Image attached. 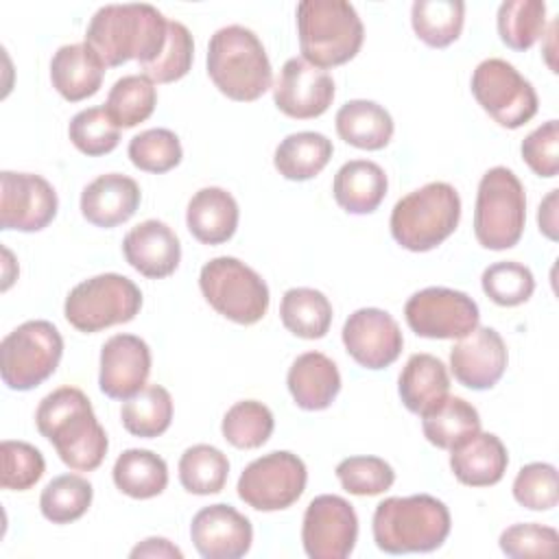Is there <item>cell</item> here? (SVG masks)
<instances>
[{"instance_id":"obj_51","label":"cell","mask_w":559,"mask_h":559,"mask_svg":"<svg viewBox=\"0 0 559 559\" xmlns=\"http://www.w3.org/2000/svg\"><path fill=\"white\" fill-rule=\"evenodd\" d=\"M557 194L559 190H550L548 197L539 203V212H537L539 231L550 240H557Z\"/></svg>"},{"instance_id":"obj_40","label":"cell","mask_w":559,"mask_h":559,"mask_svg":"<svg viewBox=\"0 0 559 559\" xmlns=\"http://www.w3.org/2000/svg\"><path fill=\"white\" fill-rule=\"evenodd\" d=\"M275 419L266 404L258 400H242L227 408L221 432L227 443L238 450H255L273 435Z\"/></svg>"},{"instance_id":"obj_26","label":"cell","mask_w":559,"mask_h":559,"mask_svg":"<svg viewBox=\"0 0 559 559\" xmlns=\"http://www.w3.org/2000/svg\"><path fill=\"white\" fill-rule=\"evenodd\" d=\"M450 452L452 474L467 487H489L500 483L509 465L507 448L493 432L478 430Z\"/></svg>"},{"instance_id":"obj_3","label":"cell","mask_w":559,"mask_h":559,"mask_svg":"<svg viewBox=\"0 0 559 559\" xmlns=\"http://www.w3.org/2000/svg\"><path fill=\"white\" fill-rule=\"evenodd\" d=\"M450 511L430 493L391 496L373 511V542L382 552H430L450 535Z\"/></svg>"},{"instance_id":"obj_41","label":"cell","mask_w":559,"mask_h":559,"mask_svg":"<svg viewBox=\"0 0 559 559\" xmlns=\"http://www.w3.org/2000/svg\"><path fill=\"white\" fill-rule=\"evenodd\" d=\"M127 153L135 168L144 173H155V175L173 170L183 157L177 133L162 127L146 129L133 135Z\"/></svg>"},{"instance_id":"obj_7","label":"cell","mask_w":559,"mask_h":559,"mask_svg":"<svg viewBox=\"0 0 559 559\" xmlns=\"http://www.w3.org/2000/svg\"><path fill=\"white\" fill-rule=\"evenodd\" d=\"M526 223V194L518 175L507 166L489 168L478 183L474 205V236L491 251L520 242Z\"/></svg>"},{"instance_id":"obj_9","label":"cell","mask_w":559,"mask_h":559,"mask_svg":"<svg viewBox=\"0 0 559 559\" xmlns=\"http://www.w3.org/2000/svg\"><path fill=\"white\" fill-rule=\"evenodd\" d=\"M142 308L138 284L120 273H100L79 282L66 297L68 323L85 334L129 323Z\"/></svg>"},{"instance_id":"obj_42","label":"cell","mask_w":559,"mask_h":559,"mask_svg":"<svg viewBox=\"0 0 559 559\" xmlns=\"http://www.w3.org/2000/svg\"><path fill=\"white\" fill-rule=\"evenodd\" d=\"M483 293L498 306L513 308L531 299L535 290V277L528 266L504 260V262H493L483 271L480 277Z\"/></svg>"},{"instance_id":"obj_20","label":"cell","mask_w":559,"mask_h":559,"mask_svg":"<svg viewBox=\"0 0 559 559\" xmlns=\"http://www.w3.org/2000/svg\"><path fill=\"white\" fill-rule=\"evenodd\" d=\"M151 349L135 334H114L100 347L98 386L111 400H129L146 386Z\"/></svg>"},{"instance_id":"obj_1","label":"cell","mask_w":559,"mask_h":559,"mask_svg":"<svg viewBox=\"0 0 559 559\" xmlns=\"http://www.w3.org/2000/svg\"><path fill=\"white\" fill-rule=\"evenodd\" d=\"M35 426L74 472L96 469L107 454V432L98 424L92 402L76 386H59L48 393L35 411Z\"/></svg>"},{"instance_id":"obj_38","label":"cell","mask_w":559,"mask_h":559,"mask_svg":"<svg viewBox=\"0 0 559 559\" xmlns=\"http://www.w3.org/2000/svg\"><path fill=\"white\" fill-rule=\"evenodd\" d=\"M92 483L79 474L55 476L39 496L41 515L52 524H70L83 518L92 504Z\"/></svg>"},{"instance_id":"obj_33","label":"cell","mask_w":559,"mask_h":559,"mask_svg":"<svg viewBox=\"0 0 559 559\" xmlns=\"http://www.w3.org/2000/svg\"><path fill=\"white\" fill-rule=\"evenodd\" d=\"M421 430L432 445L454 450L480 430V415L467 400L448 395L439 408L421 417Z\"/></svg>"},{"instance_id":"obj_32","label":"cell","mask_w":559,"mask_h":559,"mask_svg":"<svg viewBox=\"0 0 559 559\" xmlns=\"http://www.w3.org/2000/svg\"><path fill=\"white\" fill-rule=\"evenodd\" d=\"M280 319L299 338H323L332 325V304L317 288H288L280 304Z\"/></svg>"},{"instance_id":"obj_17","label":"cell","mask_w":559,"mask_h":559,"mask_svg":"<svg viewBox=\"0 0 559 559\" xmlns=\"http://www.w3.org/2000/svg\"><path fill=\"white\" fill-rule=\"evenodd\" d=\"M275 107L288 118L310 120L328 111L334 100L332 76L301 57H290L273 85Z\"/></svg>"},{"instance_id":"obj_31","label":"cell","mask_w":559,"mask_h":559,"mask_svg":"<svg viewBox=\"0 0 559 559\" xmlns=\"http://www.w3.org/2000/svg\"><path fill=\"white\" fill-rule=\"evenodd\" d=\"M116 487L135 500H148L159 496L168 485L166 461L142 448L124 450L111 469Z\"/></svg>"},{"instance_id":"obj_48","label":"cell","mask_w":559,"mask_h":559,"mask_svg":"<svg viewBox=\"0 0 559 559\" xmlns=\"http://www.w3.org/2000/svg\"><path fill=\"white\" fill-rule=\"evenodd\" d=\"M500 550L511 559L526 557H552L557 552L559 533L552 526L526 522L513 524L500 533Z\"/></svg>"},{"instance_id":"obj_29","label":"cell","mask_w":559,"mask_h":559,"mask_svg":"<svg viewBox=\"0 0 559 559\" xmlns=\"http://www.w3.org/2000/svg\"><path fill=\"white\" fill-rule=\"evenodd\" d=\"M334 122L338 138L362 151H380L393 138L391 114L373 100H347L336 111Z\"/></svg>"},{"instance_id":"obj_18","label":"cell","mask_w":559,"mask_h":559,"mask_svg":"<svg viewBox=\"0 0 559 559\" xmlns=\"http://www.w3.org/2000/svg\"><path fill=\"white\" fill-rule=\"evenodd\" d=\"M507 362V345L489 325H476L450 349V369L454 378L472 391L496 386L504 376Z\"/></svg>"},{"instance_id":"obj_21","label":"cell","mask_w":559,"mask_h":559,"mask_svg":"<svg viewBox=\"0 0 559 559\" xmlns=\"http://www.w3.org/2000/svg\"><path fill=\"white\" fill-rule=\"evenodd\" d=\"M122 253L129 266H133L140 275L162 280L177 271L181 260V242L166 223L148 218L127 231Z\"/></svg>"},{"instance_id":"obj_30","label":"cell","mask_w":559,"mask_h":559,"mask_svg":"<svg viewBox=\"0 0 559 559\" xmlns=\"http://www.w3.org/2000/svg\"><path fill=\"white\" fill-rule=\"evenodd\" d=\"M334 153L332 140L319 131H297L286 135L273 155V164L284 179L306 181L317 177Z\"/></svg>"},{"instance_id":"obj_36","label":"cell","mask_w":559,"mask_h":559,"mask_svg":"<svg viewBox=\"0 0 559 559\" xmlns=\"http://www.w3.org/2000/svg\"><path fill=\"white\" fill-rule=\"evenodd\" d=\"M155 83L144 74H127L111 85L103 107L118 127L131 129L144 122L155 111Z\"/></svg>"},{"instance_id":"obj_14","label":"cell","mask_w":559,"mask_h":559,"mask_svg":"<svg viewBox=\"0 0 559 559\" xmlns=\"http://www.w3.org/2000/svg\"><path fill=\"white\" fill-rule=\"evenodd\" d=\"M358 539L354 507L334 493L310 500L301 524V544L310 559H345Z\"/></svg>"},{"instance_id":"obj_11","label":"cell","mask_w":559,"mask_h":559,"mask_svg":"<svg viewBox=\"0 0 559 559\" xmlns=\"http://www.w3.org/2000/svg\"><path fill=\"white\" fill-rule=\"evenodd\" d=\"M469 85L476 103L504 129H520L537 114L539 100L533 83L504 59L480 61Z\"/></svg>"},{"instance_id":"obj_47","label":"cell","mask_w":559,"mask_h":559,"mask_svg":"<svg viewBox=\"0 0 559 559\" xmlns=\"http://www.w3.org/2000/svg\"><path fill=\"white\" fill-rule=\"evenodd\" d=\"M513 498L531 511H550L559 502L557 469L550 463H528L513 480Z\"/></svg>"},{"instance_id":"obj_8","label":"cell","mask_w":559,"mask_h":559,"mask_svg":"<svg viewBox=\"0 0 559 559\" xmlns=\"http://www.w3.org/2000/svg\"><path fill=\"white\" fill-rule=\"evenodd\" d=\"M199 288L218 314L240 325L258 323L271 301L266 282L231 255H218L205 262L199 273Z\"/></svg>"},{"instance_id":"obj_43","label":"cell","mask_w":559,"mask_h":559,"mask_svg":"<svg viewBox=\"0 0 559 559\" xmlns=\"http://www.w3.org/2000/svg\"><path fill=\"white\" fill-rule=\"evenodd\" d=\"M194 59V41L190 31L177 22H168V35L162 52L146 66H140L142 74L153 83H173L188 74Z\"/></svg>"},{"instance_id":"obj_2","label":"cell","mask_w":559,"mask_h":559,"mask_svg":"<svg viewBox=\"0 0 559 559\" xmlns=\"http://www.w3.org/2000/svg\"><path fill=\"white\" fill-rule=\"evenodd\" d=\"M168 22L153 4H105L85 31V44L103 59L107 68L135 59L151 63L164 48Z\"/></svg>"},{"instance_id":"obj_34","label":"cell","mask_w":559,"mask_h":559,"mask_svg":"<svg viewBox=\"0 0 559 559\" xmlns=\"http://www.w3.org/2000/svg\"><path fill=\"white\" fill-rule=\"evenodd\" d=\"M465 22V2L461 0H415L411 24L415 35L430 48H445L459 39Z\"/></svg>"},{"instance_id":"obj_13","label":"cell","mask_w":559,"mask_h":559,"mask_svg":"<svg viewBox=\"0 0 559 559\" xmlns=\"http://www.w3.org/2000/svg\"><path fill=\"white\" fill-rule=\"evenodd\" d=\"M408 328L424 338H463L478 321V304L463 290L428 286L408 297L404 306Z\"/></svg>"},{"instance_id":"obj_35","label":"cell","mask_w":559,"mask_h":559,"mask_svg":"<svg viewBox=\"0 0 559 559\" xmlns=\"http://www.w3.org/2000/svg\"><path fill=\"white\" fill-rule=\"evenodd\" d=\"M120 419L124 430L133 437H159L173 421V397L162 384H146L133 397L122 402Z\"/></svg>"},{"instance_id":"obj_25","label":"cell","mask_w":559,"mask_h":559,"mask_svg":"<svg viewBox=\"0 0 559 559\" xmlns=\"http://www.w3.org/2000/svg\"><path fill=\"white\" fill-rule=\"evenodd\" d=\"M402 404L415 415H428L450 395V376L445 365L432 354H413L397 378Z\"/></svg>"},{"instance_id":"obj_49","label":"cell","mask_w":559,"mask_h":559,"mask_svg":"<svg viewBox=\"0 0 559 559\" xmlns=\"http://www.w3.org/2000/svg\"><path fill=\"white\" fill-rule=\"evenodd\" d=\"M559 122L548 120L522 140V159L539 177H557L559 173Z\"/></svg>"},{"instance_id":"obj_46","label":"cell","mask_w":559,"mask_h":559,"mask_svg":"<svg viewBox=\"0 0 559 559\" xmlns=\"http://www.w3.org/2000/svg\"><path fill=\"white\" fill-rule=\"evenodd\" d=\"M2 454V472H0V485L11 491H26L31 489L46 472L44 454L26 443V441H2L0 445Z\"/></svg>"},{"instance_id":"obj_12","label":"cell","mask_w":559,"mask_h":559,"mask_svg":"<svg viewBox=\"0 0 559 559\" xmlns=\"http://www.w3.org/2000/svg\"><path fill=\"white\" fill-rule=\"evenodd\" d=\"M306 480V463L288 450H275L251 461L236 489L238 498L255 511H282L299 500Z\"/></svg>"},{"instance_id":"obj_19","label":"cell","mask_w":559,"mask_h":559,"mask_svg":"<svg viewBox=\"0 0 559 559\" xmlns=\"http://www.w3.org/2000/svg\"><path fill=\"white\" fill-rule=\"evenodd\" d=\"M190 537L197 552L205 559H238L251 548L253 526L231 504L218 502L194 513Z\"/></svg>"},{"instance_id":"obj_39","label":"cell","mask_w":559,"mask_h":559,"mask_svg":"<svg viewBox=\"0 0 559 559\" xmlns=\"http://www.w3.org/2000/svg\"><path fill=\"white\" fill-rule=\"evenodd\" d=\"M498 35L511 50H528L546 28V2L507 0L498 7Z\"/></svg>"},{"instance_id":"obj_22","label":"cell","mask_w":559,"mask_h":559,"mask_svg":"<svg viewBox=\"0 0 559 559\" xmlns=\"http://www.w3.org/2000/svg\"><path fill=\"white\" fill-rule=\"evenodd\" d=\"M140 199V186L131 177L120 173L98 175L81 192V214L87 223L111 229L135 214Z\"/></svg>"},{"instance_id":"obj_44","label":"cell","mask_w":559,"mask_h":559,"mask_svg":"<svg viewBox=\"0 0 559 559\" xmlns=\"http://www.w3.org/2000/svg\"><path fill=\"white\" fill-rule=\"evenodd\" d=\"M70 142L87 157L111 153L120 142V127L109 118L105 107H87L72 116L68 127Z\"/></svg>"},{"instance_id":"obj_6","label":"cell","mask_w":559,"mask_h":559,"mask_svg":"<svg viewBox=\"0 0 559 559\" xmlns=\"http://www.w3.org/2000/svg\"><path fill=\"white\" fill-rule=\"evenodd\" d=\"M459 221L461 197L456 188L445 181H430L393 205L389 227L400 247L421 253L452 236Z\"/></svg>"},{"instance_id":"obj_10","label":"cell","mask_w":559,"mask_h":559,"mask_svg":"<svg viewBox=\"0 0 559 559\" xmlns=\"http://www.w3.org/2000/svg\"><path fill=\"white\" fill-rule=\"evenodd\" d=\"M61 356L63 338L50 321H24L0 343L2 382L11 391H31L57 371Z\"/></svg>"},{"instance_id":"obj_23","label":"cell","mask_w":559,"mask_h":559,"mask_svg":"<svg viewBox=\"0 0 559 559\" xmlns=\"http://www.w3.org/2000/svg\"><path fill=\"white\" fill-rule=\"evenodd\" d=\"M105 63L85 41L61 46L50 61L52 87L70 103L94 96L105 76Z\"/></svg>"},{"instance_id":"obj_24","label":"cell","mask_w":559,"mask_h":559,"mask_svg":"<svg viewBox=\"0 0 559 559\" xmlns=\"http://www.w3.org/2000/svg\"><path fill=\"white\" fill-rule=\"evenodd\" d=\"M286 384L299 408L323 411L341 391V373L334 360L325 354L306 352L293 360Z\"/></svg>"},{"instance_id":"obj_27","label":"cell","mask_w":559,"mask_h":559,"mask_svg":"<svg viewBox=\"0 0 559 559\" xmlns=\"http://www.w3.org/2000/svg\"><path fill=\"white\" fill-rule=\"evenodd\" d=\"M238 218V203L225 188H201L188 201L186 225L190 234L203 245L227 242L236 234Z\"/></svg>"},{"instance_id":"obj_5","label":"cell","mask_w":559,"mask_h":559,"mask_svg":"<svg viewBox=\"0 0 559 559\" xmlns=\"http://www.w3.org/2000/svg\"><path fill=\"white\" fill-rule=\"evenodd\" d=\"M301 59L314 68H336L352 61L365 39L354 4L345 0H301L297 4Z\"/></svg>"},{"instance_id":"obj_15","label":"cell","mask_w":559,"mask_h":559,"mask_svg":"<svg viewBox=\"0 0 559 559\" xmlns=\"http://www.w3.org/2000/svg\"><path fill=\"white\" fill-rule=\"evenodd\" d=\"M0 227L4 231H39L57 216L55 188L33 173H0Z\"/></svg>"},{"instance_id":"obj_28","label":"cell","mask_w":559,"mask_h":559,"mask_svg":"<svg viewBox=\"0 0 559 559\" xmlns=\"http://www.w3.org/2000/svg\"><path fill=\"white\" fill-rule=\"evenodd\" d=\"M389 179L371 159L345 162L332 181V194L336 203L349 214H371L386 197Z\"/></svg>"},{"instance_id":"obj_16","label":"cell","mask_w":559,"mask_h":559,"mask_svg":"<svg viewBox=\"0 0 559 559\" xmlns=\"http://www.w3.org/2000/svg\"><path fill=\"white\" fill-rule=\"evenodd\" d=\"M343 345L347 354L365 369H384L393 365L404 347L397 321L380 308H358L343 323Z\"/></svg>"},{"instance_id":"obj_4","label":"cell","mask_w":559,"mask_h":559,"mask_svg":"<svg viewBox=\"0 0 559 559\" xmlns=\"http://www.w3.org/2000/svg\"><path fill=\"white\" fill-rule=\"evenodd\" d=\"M207 74L231 100H258L273 83L269 55L260 37L240 24L218 28L207 44Z\"/></svg>"},{"instance_id":"obj_37","label":"cell","mask_w":559,"mask_h":559,"mask_svg":"<svg viewBox=\"0 0 559 559\" xmlns=\"http://www.w3.org/2000/svg\"><path fill=\"white\" fill-rule=\"evenodd\" d=\"M227 476H229L227 456L210 443L190 445L179 459V483L188 493H197V496L218 493L223 491Z\"/></svg>"},{"instance_id":"obj_45","label":"cell","mask_w":559,"mask_h":559,"mask_svg":"<svg viewBox=\"0 0 559 559\" xmlns=\"http://www.w3.org/2000/svg\"><path fill=\"white\" fill-rule=\"evenodd\" d=\"M334 472L341 487L354 496L384 493L395 480L393 467L380 456H347Z\"/></svg>"},{"instance_id":"obj_50","label":"cell","mask_w":559,"mask_h":559,"mask_svg":"<svg viewBox=\"0 0 559 559\" xmlns=\"http://www.w3.org/2000/svg\"><path fill=\"white\" fill-rule=\"evenodd\" d=\"M131 557L138 559V557H166V559H181L183 552L170 544L168 539L164 537H148L144 539L142 544H138L133 550H131Z\"/></svg>"}]
</instances>
